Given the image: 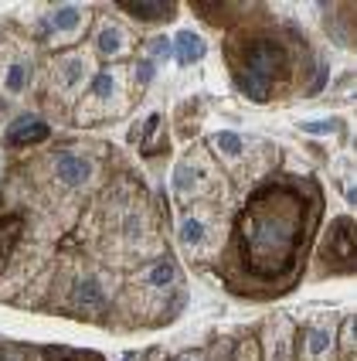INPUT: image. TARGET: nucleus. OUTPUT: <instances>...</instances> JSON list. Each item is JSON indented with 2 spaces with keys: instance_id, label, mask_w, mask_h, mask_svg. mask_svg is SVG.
I'll return each instance as SVG.
<instances>
[{
  "instance_id": "27",
  "label": "nucleus",
  "mask_w": 357,
  "mask_h": 361,
  "mask_svg": "<svg viewBox=\"0 0 357 361\" xmlns=\"http://www.w3.org/2000/svg\"><path fill=\"white\" fill-rule=\"evenodd\" d=\"M123 361H133V358H123Z\"/></svg>"
},
{
  "instance_id": "1",
  "label": "nucleus",
  "mask_w": 357,
  "mask_h": 361,
  "mask_svg": "<svg viewBox=\"0 0 357 361\" xmlns=\"http://www.w3.org/2000/svg\"><path fill=\"white\" fill-rule=\"evenodd\" d=\"M303 235H306V201L286 188H265L242 212L238 252L256 276L273 280L293 266Z\"/></svg>"
},
{
  "instance_id": "3",
  "label": "nucleus",
  "mask_w": 357,
  "mask_h": 361,
  "mask_svg": "<svg viewBox=\"0 0 357 361\" xmlns=\"http://www.w3.org/2000/svg\"><path fill=\"white\" fill-rule=\"evenodd\" d=\"M211 167L198 157H184V161L174 167V191L180 198H204L208 195V184H211Z\"/></svg>"
},
{
  "instance_id": "2",
  "label": "nucleus",
  "mask_w": 357,
  "mask_h": 361,
  "mask_svg": "<svg viewBox=\"0 0 357 361\" xmlns=\"http://www.w3.org/2000/svg\"><path fill=\"white\" fill-rule=\"evenodd\" d=\"M286 65H289V51L282 48V41L262 35V38H252L245 48H242V65H238V72H249V75H256V79L273 85V75H279Z\"/></svg>"
},
{
  "instance_id": "5",
  "label": "nucleus",
  "mask_w": 357,
  "mask_h": 361,
  "mask_svg": "<svg viewBox=\"0 0 357 361\" xmlns=\"http://www.w3.org/2000/svg\"><path fill=\"white\" fill-rule=\"evenodd\" d=\"M51 137V126L38 116H18V120L7 126V137L4 140L11 147H35V143H44Z\"/></svg>"
},
{
  "instance_id": "9",
  "label": "nucleus",
  "mask_w": 357,
  "mask_h": 361,
  "mask_svg": "<svg viewBox=\"0 0 357 361\" xmlns=\"http://www.w3.org/2000/svg\"><path fill=\"white\" fill-rule=\"evenodd\" d=\"M119 11H126L133 20L143 24H157V20H170L177 14V4H160V0H126L119 4Z\"/></svg>"
},
{
  "instance_id": "11",
  "label": "nucleus",
  "mask_w": 357,
  "mask_h": 361,
  "mask_svg": "<svg viewBox=\"0 0 357 361\" xmlns=\"http://www.w3.org/2000/svg\"><path fill=\"white\" fill-rule=\"evenodd\" d=\"M72 303L82 307V310H96L106 303V286H102L99 276H79L72 283Z\"/></svg>"
},
{
  "instance_id": "14",
  "label": "nucleus",
  "mask_w": 357,
  "mask_h": 361,
  "mask_svg": "<svg viewBox=\"0 0 357 361\" xmlns=\"http://www.w3.org/2000/svg\"><path fill=\"white\" fill-rule=\"evenodd\" d=\"M31 75H35V65H31L27 59H14L7 68H4V92H7V96H20V92H27Z\"/></svg>"
},
{
  "instance_id": "26",
  "label": "nucleus",
  "mask_w": 357,
  "mask_h": 361,
  "mask_svg": "<svg viewBox=\"0 0 357 361\" xmlns=\"http://www.w3.org/2000/svg\"><path fill=\"white\" fill-rule=\"evenodd\" d=\"M68 361H82V358H79V355H72V358H68Z\"/></svg>"
},
{
  "instance_id": "17",
  "label": "nucleus",
  "mask_w": 357,
  "mask_h": 361,
  "mask_svg": "<svg viewBox=\"0 0 357 361\" xmlns=\"http://www.w3.org/2000/svg\"><path fill=\"white\" fill-rule=\"evenodd\" d=\"M177 239H180V245H187V249L204 245V239H208V221L198 219V215H184L177 225Z\"/></svg>"
},
{
  "instance_id": "23",
  "label": "nucleus",
  "mask_w": 357,
  "mask_h": 361,
  "mask_svg": "<svg viewBox=\"0 0 357 361\" xmlns=\"http://www.w3.org/2000/svg\"><path fill=\"white\" fill-rule=\"evenodd\" d=\"M154 75H157V65L146 59V55L133 61V79H137V85H150V82H154Z\"/></svg>"
},
{
  "instance_id": "6",
  "label": "nucleus",
  "mask_w": 357,
  "mask_h": 361,
  "mask_svg": "<svg viewBox=\"0 0 357 361\" xmlns=\"http://www.w3.org/2000/svg\"><path fill=\"white\" fill-rule=\"evenodd\" d=\"M55 75H58L61 89L75 92V89H82V82L92 79V65H89V59L82 51H72V55H61L55 61Z\"/></svg>"
},
{
  "instance_id": "24",
  "label": "nucleus",
  "mask_w": 357,
  "mask_h": 361,
  "mask_svg": "<svg viewBox=\"0 0 357 361\" xmlns=\"http://www.w3.org/2000/svg\"><path fill=\"white\" fill-rule=\"evenodd\" d=\"M299 130H303V133H317V137H323V133H337V130H340V120H327V123H299Z\"/></svg>"
},
{
  "instance_id": "20",
  "label": "nucleus",
  "mask_w": 357,
  "mask_h": 361,
  "mask_svg": "<svg viewBox=\"0 0 357 361\" xmlns=\"http://www.w3.org/2000/svg\"><path fill=\"white\" fill-rule=\"evenodd\" d=\"M235 89L252 102H269V96H273V85L256 79V75H249V72H235Z\"/></svg>"
},
{
  "instance_id": "18",
  "label": "nucleus",
  "mask_w": 357,
  "mask_h": 361,
  "mask_svg": "<svg viewBox=\"0 0 357 361\" xmlns=\"http://www.w3.org/2000/svg\"><path fill=\"white\" fill-rule=\"evenodd\" d=\"M211 150L218 154V157H225V161H238L242 154H245V140L238 137V133H232V130H218V133H211Z\"/></svg>"
},
{
  "instance_id": "21",
  "label": "nucleus",
  "mask_w": 357,
  "mask_h": 361,
  "mask_svg": "<svg viewBox=\"0 0 357 361\" xmlns=\"http://www.w3.org/2000/svg\"><path fill=\"white\" fill-rule=\"evenodd\" d=\"M18 239H20V219L18 215H4L0 219V262L14 252Z\"/></svg>"
},
{
  "instance_id": "12",
  "label": "nucleus",
  "mask_w": 357,
  "mask_h": 361,
  "mask_svg": "<svg viewBox=\"0 0 357 361\" xmlns=\"http://www.w3.org/2000/svg\"><path fill=\"white\" fill-rule=\"evenodd\" d=\"M330 348H334V331L330 327H323V324L303 327V351H306L310 361H323L330 355Z\"/></svg>"
},
{
  "instance_id": "25",
  "label": "nucleus",
  "mask_w": 357,
  "mask_h": 361,
  "mask_svg": "<svg viewBox=\"0 0 357 361\" xmlns=\"http://www.w3.org/2000/svg\"><path fill=\"white\" fill-rule=\"evenodd\" d=\"M177 361H204V358H201V355H180Z\"/></svg>"
},
{
  "instance_id": "15",
  "label": "nucleus",
  "mask_w": 357,
  "mask_h": 361,
  "mask_svg": "<svg viewBox=\"0 0 357 361\" xmlns=\"http://www.w3.org/2000/svg\"><path fill=\"white\" fill-rule=\"evenodd\" d=\"M265 361H293V338H289V324L286 321H279L276 327H269Z\"/></svg>"
},
{
  "instance_id": "8",
  "label": "nucleus",
  "mask_w": 357,
  "mask_h": 361,
  "mask_svg": "<svg viewBox=\"0 0 357 361\" xmlns=\"http://www.w3.org/2000/svg\"><path fill=\"white\" fill-rule=\"evenodd\" d=\"M89 20V11L79 4H58L48 11V31L51 35H79Z\"/></svg>"
},
{
  "instance_id": "7",
  "label": "nucleus",
  "mask_w": 357,
  "mask_h": 361,
  "mask_svg": "<svg viewBox=\"0 0 357 361\" xmlns=\"http://www.w3.org/2000/svg\"><path fill=\"white\" fill-rule=\"evenodd\" d=\"M323 256L340 259V262H351V256H354V228H351V219H337L330 228H327Z\"/></svg>"
},
{
  "instance_id": "16",
  "label": "nucleus",
  "mask_w": 357,
  "mask_h": 361,
  "mask_svg": "<svg viewBox=\"0 0 357 361\" xmlns=\"http://www.w3.org/2000/svg\"><path fill=\"white\" fill-rule=\"evenodd\" d=\"M119 92V79L113 68H102V72H96L92 79H89V99L99 102V106H106V102H113Z\"/></svg>"
},
{
  "instance_id": "10",
  "label": "nucleus",
  "mask_w": 357,
  "mask_h": 361,
  "mask_svg": "<svg viewBox=\"0 0 357 361\" xmlns=\"http://www.w3.org/2000/svg\"><path fill=\"white\" fill-rule=\"evenodd\" d=\"M170 44H174V61H177V65H198V61L208 55L204 38L194 35V31H177V35L170 38Z\"/></svg>"
},
{
  "instance_id": "4",
  "label": "nucleus",
  "mask_w": 357,
  "mask_h": 361,
  "mask_svg": "<svg viewBox=\"0 0 357 361\" xmlns=\"http://www.w3.org/2000/svg\"><path fill=\"white\" fill-rule=\"evenodd\" d=\"M51 171H55V180H58V184H65V188H82V184L92 180L96 164L89 161V157H82V154H58L55 164H51Z\"/></svg>"
},
{
  "instance_id": "19",
  "label": "nucleus",
  "mask_w": 357,
  "mask_h": 361,
  "mask_svg": "<svg viewBox=\"0 0 357 361\" xmlns=\"http://www.w3.org/2000/svg\"><path fill=\"white\" fill-rule=\"evenodd\" d=\"M143 283H146L150 290H170V286L177 283V266L170 259H157L143 273Z\"/></svg>"
},
{
  "instance_id": "13",
  "label": "nucleus",
  "mask_w": 357,
  "mask_h": 361,
  "mask_svg": "<svg viewBox=\"0 0 357 361\" xmlns=\"http://www.w3.org/2000/svg\"><path fill=\"white\" fill-rule=\"evenodd\" d=\"M96 48H99V55H106V59H119L126 48H130V35L119 27V24H102L99 31H96Z\"/></svg>"
},
{
  "instance_id": "22",
  "label": "nucleus",
  "mask_w": 357,
  "mask_h": 361,
  "mask_svg": "<svg viewBox=\"0 0 357 361\" xmlns=\"http://www.w3.org/2000/svg\"><path fill=\"white\" fill-rule=\"evenodd\" d=\"M146 59L154 61V65L174 59V44H170V38H167V35H157V38L146 41Z\"/></svg>"
}]
</instances>
